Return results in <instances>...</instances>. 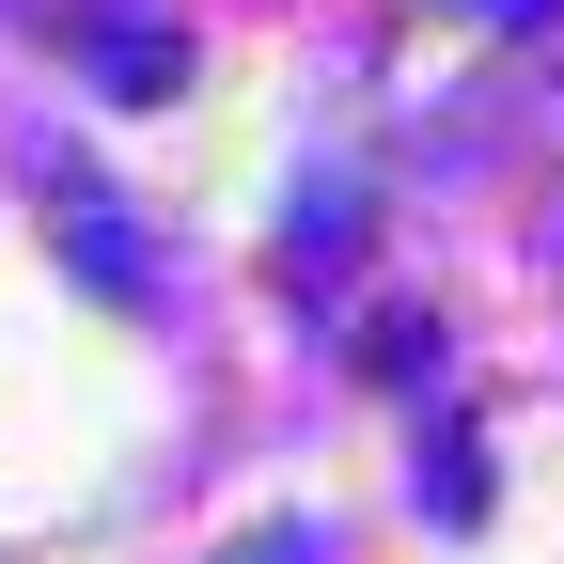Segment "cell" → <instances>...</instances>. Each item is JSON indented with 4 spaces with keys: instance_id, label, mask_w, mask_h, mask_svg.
I'll return each instance as SVG.
<instances>
[{
    "instance_id": "obj_1",
    "label": "cell",
    "mask_w": 564,
    "mask_h": 564,
    "mask_svg": "<svg viewBox=\"0 0 564 564\" xmlns=\"http://www.w3.org/2000/svg\"><path fill=\"white\" fill-rule=\"evenodd\" d=\"M236 564H314V533H251V549H236Z\"/></svg>"
}]
</instances>
